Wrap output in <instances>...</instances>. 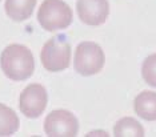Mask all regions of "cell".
Returning <instances> with one entry per match:
<instances>
[{
  "label": "cell",
  "instance_id": "cell-1",
  "mask_svg": "<svg viewBox=\"0 0 156 137\" xmlns=\"http://www.w3.org/2000/svg\"><path fill=\"white\" fill-rule=\"evenodd\" d=\"M0 65L4 75L12 81H24L34 75V55L26 45L11 44L2 52Z\"/></svg>",
  "mask_w": 156,
  "mask_h": 137
},
{
  "label": "cell",
  "instance_id": "cell-2",
  "mask_svg": "<svg viewBox=\"0 0 156 137\" xmlns=\"http://www.w3.org/2000/svg\"><path fill=\"white\" fill-rule=\"evenodd\" d=\"M72 19V9L63 0H44L37 11L39 23L48 32L68 28Z\"/></svg>",
  "mask_w": 156,
  "mask_h": 137
},
{
  "label": "cell",
  "instance_id": "cell-3",
  "mask_svg": "<svg viewBox=\"0 0 156 137\" xmlns=\"http://www.w3.org/2000/svg\"><path fill=\"white\" fill-rule=\"evenodd\" d=\"M41 64L49 72H62L69 67L71 45L64 35L54 36L43 45L40 52Z\"/></svg>",
  "mask_w": 156,
  "mask_h": 137
},
{
  "label": "cell",
  "instance_id": "cell-4",
  "mask_svg": "<svg viewBox=\"0 0 156 137\" xmlns=\"http://www.w3.org/2000/svg\"><path fill=\"white\" fill-rule=\"evenodd\" d=\"M105 55L101 47L94 41H83L76 47L73 68L81 76L96 75L103 69Z\"/></svg>",
  "mask_w": 156,
  "mask_h": 137
},
{
  "label": "cell",
  "instance_id": "cell-5",
  "mask_svg": "<svg viewBox=\"0 0 156 137\" xmlns=\"http://www.w3.org/2000/svg\"><path fill=\"white\" fill-rule=\"evenodd\" d=\"M44 131L49 137H75L79 132V121L72 112L56 109L45 117Z\"/></svg>",
  "mask_w": 156,
  "mask_h": 137
},
{
  "label": "cell",
  "instance_id": "cell-6",
  "mask_svg": "<svg viewBox=\"0 0 156 137\" xmlns=\"http://www.w3.org/2000/svg\"><path fill=\"white\" fill-rule=\"evenodd\" d=\"M48 103L47 91L41 84H30L22 92L19 108L28 118H37L43 115Z\"/></svg>",
  "mask_w": 156,
  "mask_h": 137
},
{
  "label": "cell",
  "instance_id": "cell-7",
  "mask_svg": "<svg viewBox=\"0 0 156 137\" xmlns=\"http://www.w3.org/2000/svg\"><path fill=\"white\" fill-rule=\"evenodd\" d=\"M76 11L79 19L87 26H101L109 15L108 0H77Z\"/></svg>",
  "mask_w": 156,
  "mask_h": 137
},
{
  "label": "cell",
  "instance_id": "cell-8",
  "mask_svg": "<svg viewBox=\"0 0 156 137\" xmlns=\"http://www.w3.org/2000/svg\"><path fill=\"white\" fill-rule=\"evenodd\" d=\"M136 115L145 121H156V92L143 91L133 101Z\"/></svg>",
  "mask_w": 156,
  "mask_h": 137
},
{
  "label": "cell",
  "instance_id": "cell-9",
  "mask_svg": "<svg viewBox=\"0 0 156 137\" xmlns=\"http://www.w3.org/2000/svg\"><path fill=\"white\" fill-rule=\"evenodd\" d=\"M5 12L13 22H26L34 13L36 0H5Z\"/></svg>",
  "mask_w": 156,
  "mask_h": 137
},
{
  "label": "cell",
  "instance_id": "cell-10",
  "mask_svg": "<svg viewBox=\"0 0 156 137\" xmlns=\"http://www.w3.org/2000/svg\"><path fill=\"white\" fill-rule=\"evenodd\" d=\"M20 121L15 111L0 103V137L12 136L17 132Z\"/></svg>",
  "mask_w": 156,
  "mask_h": 137
},
{
  "label": "cell",
  "instance_id": "cell-11",
  "mask_svg": "<svg viewBox=\"0 0 156 137\" xmlns=\"http://www.w3.org/2000/svg\"><path fill=\"white\" fill-rule=\"evenodd\" d=\"M113 136L116 137H143L144 129L141 124L133 117H123L113 126Z\"/></svg>",
  "mask_w": 156,
  "mask_h": 137
},
{
  "label": "cell",
  "instance_id": "cell-12",
  "mask_svg": "<svg viewBox=\"0 0 156 137\" xmlns=\"http://www.w3.org/2000/svg\"><path fill=\"white\" fill-rule=\"evenodd\" d=\"M141 76L150 87L156 88V53L150 55L141 65Z\"/></svg>",
  "mask_w": 156,
  "mask_h": 137
},
{
  "label": "cell",
  "instance_id": "cell-13",
  "mask_svg": "<svg viewBox=\"0 0 156 137\" xmlns=\"http://www.w3.org/2000/svg\"><path fill=\"white\" fill-rule=\"evenodd\" d=\"M87 136H88V137H91V136H108V133L101 132V131H98V132H91V133H88Z\"/></svg>",
  "mask_w": 156,
  "mask_h": 137
}]
</instances>
